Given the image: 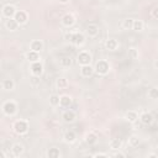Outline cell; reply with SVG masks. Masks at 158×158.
I'll use <instances>...</instances> for the list:
<instances>
[{
	"label": "cell",
	"mask_w": 158,
	"mask_h": 158,
	"mask_svg": "<svg viewBox=\"0 0 158 158\" xmlns=\"http://www.w3.org/2000/svg\"><path fill=\"white\" fill-rule=\"evenodd\" d=\"M86 33H88L90 37H95V36L99 33V27H98V25H95V23H89L88 27H86Z\"/></svg>",
	"instance_id": "5bb4252c"
},
{
	"label": "cell",
	"mask_w": 158,
	"mask_h": 158,
	"mask_svg": "<svg viewBox=\"0 0 158 158\" xmlns=\"http://www.w3.org/2000/svg\"><path fill=\"white\" fill-rule=\"evenodd\" d=\"M16 11H17V10L15 9L14 5L6 4V5L2 6V16H5L6 19H11V17H14L15 14H16Z\"/></svg>",
	"instance_id": "8992f818"
},
{
	"label": "cell",
	"mask_w": 158,
	"mask_h": 158,
	"mask_svg": "<svg viewBox=\"0 0 158 158\" xmlns=\"http://www.w3.org/2000/svg\"><path fill=\"white\" fill-rule=\"evenodd\" d=\"M105 47H106V49H109V51H115V49L118 47V42H117L115 38H109V40H106V42H105Z\"/></svg>",
	"instance_id": "9a60e30c"
},
{
	"label": "cell",
	"mask_w": 158,
	"mask_h": 158,
	"mask_svg": "<svg viewBox=\"0 0 158 158\" xmlns=\"http://www.w3.org/2000/svg\"><path fill=\"white\" fill-rule=\"evenodd\" d=\"M133 19H125L123 21H122V27L125 28V30H132V27H133Z\"/></svg>",
	"instance_id": "d4e9b609"
},
{
	"label": "cell",
	"mask_w": 158,
	"mask_h": 158,
	"mask_svg": "<svg viewBox=\"0 0 158 158\" xmlns=\"http://www.w3.org/2000/svg\"><path fill=\"white\" fill-rule=\"evenodd\" d=\"M14 19L19 22V25H22V23H26L27 22L28 16H27V12H25L22 10H17L16 14H15V16H14Z\"/></svg>",
	"instance_id": "52a82bcc"
},
{
	"label": "cell",
	"mask_w": 158,
	"mask_h": 158,
	"mask_svg": "<svg viewBox=\"0 0 158 158\" xmlns=\"http://www.w3.org/2000/svg\"><path fill=\"white\" fill-rule=\"evenodd\" d=\"M148 96L151 99H158V88H151L148 91Z\"/></svg>",
	"instance_id": "1f68e13d"
},
{
	"label": "cell",
	"mask_w": 158,
	"mask_h": 158,
	"mask_svg": "<svg viewBox=\"0 0 158 158\" xmlns=\"http://www.w3.org/2000/svg\"><path fill=\"white\" fill-rule=\"evenodd\" d=\"M14 131L17 135H25L28 131V122L25 120H19L14 123Z\"/></svg>",
	"instance_id": "3957f363"
},
{
	"label": "cell",
	"mask_w": 158,
	"mask_h": 158,
	"mask_svg": "<svg viewBox=\"0 0 158 158\" xmlns=\"http://www.w3.org/2000/svg\"><path fill=\"white\" fill-rule=\"evenodd\" d=\"M96 141H98V136L95 135V133H93V132H90V133H88L86 136H85V142L88 143V144H95L96 143Z\"/></svg>",
	"instance_id": "603a6c76"
},
{
	"label": "cell",
	"mask_w": 158,
	"mask_h": 158,
	"mask_svg": "<svg viewBox=\"0 0 158 158\" xmlns=\"http://www.w3.org/2000/svg\"><path fill=\"white\" fill-rule=\"evenodd\" d=\"M2 111H4V114L7 115V116L15 115V112L17 111V105H16V102L12 101V100L5 101L4 105H2Z\"/></svg>",
	"instance_id": "7a4b0ae2"
},
{
	"label": "cell",
	"mask_w": 158,
	"mask_h": 158,
	"mask_svg": "<svg viewBox=\"0 0 158 158\" xmlns=\"http://www.w3.org/2000/svg\"><path fill=\"white\" fill-rule=\"evenodd\" d=\"M112 157H121V158H123V157H126V154L125 153H121V152H115L112 154Z\"/></svg>",
	"instance_id": "e575fe53"
},
{
	"label": "cell",
	"mask_w": 158,
	"mask_h": 158,
	"mask_svg": "<svg viewBox=\"0 0 158 158\" xmlns=\"http://www.w3.org/2000/svg\"><path fill=\"white\" fill-rule=\"evenodd\" d=\"M65 38L69 40L75 46H81L84 43V41H85L84 35L80 33V32H70V33H67L65 35Z\"/></svg>",
	"instance_id": "6da1fadb"
},
{
	"label": "cell",
	"mask_w": 158,
	"mask_h": 158,
	"mask_svg": "<svg viewBox=\"0 0 158 158\" xmlns=\"http://www.w3.org/2000/svg\"><path fill=\"white\" fill-rule=\"evenodd\" d=\"M68 1H69V0H59V2H60V4H67Z\"/></svg>",
	"instance_id": "f35d334b"
},
{
	"label": "cell",
	"mask_w": 158,
	"mask_h": 158,
	"mask_svg": "<svg viewBox=\"0 0 158 158\" xmlns=\"http://www.w3.org/2000/svg\"><path fill=\"white\" fill-rule=\"evenodd\" d=\"M128 56L132 58V59H136L138 58V51L136 48H130L128 49Z\"/></svg>",
	"instance_id": "d6a6232c"
},
{
	"label": "cell",
	"mask_w": 158,
	"mask_h": 158,
	"mask_svg": "<svg viewBox=\"0 0 158 158\" xmlns=\"http://www.w3.org/2000/svg\"><path fill=\"white\" fill-rule=\"evenodd\" d=\"M152 16H153L154 19H157V20H158V6H157V7H154V9L152 10Z\"/></svg>",
	"instance_id": "836d02e7"
},
{
	"label": "cell",
	"mask_w": 158,
	"mask_h": 158,
	"mask_svg": "<svg viewBox=\"0 0 158 158\" xmlns=\"http://www.w3.org/2000/svg\"><path fill=\"white\" fill-rule=\"evenodd\" d=\"M42 72H43V65L40 63V60L31 64V73H32L33 75L40 77V75L42 74Z\"/></svg>",
	"instance_id": "ba28073f"
},
{
	"label": "cell",
	"mask_w": 158,
	"mask_h": 158,
	"mask_svg": "<svg viewBox=\"0 0 158 158\" xmlns=\"http://www.w3.org/2000/svg\"><path fill=\"white\" fill-rule=\"evenodd\" d=\"M74 22H75V17H74V15H72V14H65V15L62 17V23H63L65 27L73 26Z\"/></svg>",
	"instance_id": "9c48e42d"
},
{
	"label": "cell",
	"mask_w": 158,
	"mask_h": 158,
	"mask_svg": "<svg viewBox=\"0 0 158 158\" xmlns=\"http://www.w3.org/2000/svg\"><path fill=\"white\" fill-rule=\"evenodd\" d=\"M93 157H104V158H106L107 154L106 153H95V154H93Z\"/></svg>",
	"instance_id": "d590c367"
},
{
	"label": "cell",
	"mask_w": 158,
	"mask_h": 158,
	"mask_svg": "<svg viewBox=\"0 0 158 158\" xmlns=\"http://www.w3.org/2000/svg\"><path fill=\"white\" fill-rule=\"evenodd\" d=\"M77 60H78V63L80 64V65H86V64H90V62H91V56H90V53L89 52H80L79 54H78V57H77Z\"/></svg>",
	"instance_id": "5b68a950"
},
{
	"label": "cell",
	"mask_w": 158,
	"mask_h": 158,
	"mask_svg": "<svg viewBox=\"0 0 158 158\" xmlns=\"http://www.w3.org/2000/svg\"><path fill=\"white\" fill-rule=\"evenodd\" d=\"M59 101H60V96H58L56 94H53V95L49 96V104L52 106H58L59 105Z\"/></svg>",
	"instance_id": "83f0119b"
},
{
	"label": "cell",
	"mask_w": 158,
	"mask_h": 158,
	"mask_svg": "<svg viewBox=\"0 0 158 158\" xmlns=\"http://www.w3.org/2000/svg\"><path fill=\"white\" fill-rule=\"evenodd\" d=\"M143 27H144V23H143L141 20H135V21H133V27H132V30H135V31H142Z\"/></svg>",
	"instance_id": "f1b7e54d"
},
{
	"label": "cell",
	"mask_w": 158,
	"mask_h": 158,
	"mask_svg": "<svg viewBox=\"0 0 158 158\" xmlns=\"http://www.w3.org/2000/svg\"><path fill=\"white\" fill-rule=\"evenodd\" d=\"M94 70H95V69H94L90 64L81 65V68H80V74H81V77H84V78H89V77L93 75Z\"/></svg>",
	"instance_id": "30bf717a"
},
{
	"label": "cell",
	"mask_w": 158,
	"mask_h": 158,
	"mask_svg": "<svg viewBox=\"0 0 158 158\" xmlns=\"http://www.w3.org/2000/svg\"><path fill=\"white\" fill-rule=\"evenodd\" d=\"M32 83H33V84H37V83H38V77L33 75V78H32Z\"/></svg>",
	"instance_id": "8d00e7d4"
},
{
	"label": "cell",
	"mask_w": 158,
	"mask_h": 158,
	"mask_svg": "<svg viewBox=\"0 0 158 158\" xmlns=\"http://www.w3.org/2000/svg\"><path fill=\"white\" fill-rule=\"evenodd\" d=\"M95 72L98 73V74H100V75H106L107 73H109V70H110V65H109V63L106 62V60H99L96 64H95Z\"/></svg>",
	"instance_id": "277c9868"
},
{
	"label": "cell",
	"mask_w": 158,
	"mask_h": 158,
	"mask_svg": "<svg viewBox=\"0 0 158 158\" xmlns=\"http://www.w3.org/2000/svg\"><path fill=\"white\" fill-rule=\"evenodd\" d=\"M128 143H130L131 147H137V146L139 144V139H138V137H136V136H131L130 139H128Z\"/></svg>",
	"instance_id": "4dcf8cb0"
},
{
	"label": "cell",
	"mask_w": 158,
	"mask_h": 158,
	"mask_svg": "<svg viewBox=\"0 0 158 158\" xmlns=\"http://www.w3.org/2000/svg\"><path fill=\"white\" fill-rule=\"evenodd\" d=\"M26 58H27L28 62L35 63V62H38L40 60V54H38V52H35V51L31 49L30 52L26 53Z\"/></svg>",
	"instance_id": "e0dca14e"
},
{
	"label": "cell",
	"mask_w": 158,
	"mask_h": 158,
	"mask_svg": "<svg viewBox=\"0 0 158 158\" xmlns=\"http://www.w3.org/2000/svg\"><path fill=\"white\" fill-rule=\"evenodd\" d=\"M154 68H156V69H158V59L154 62Z\"/></svg>",
	"instance_id": "74e56055"
},
{
	"label": "cell",
	"mask_w": 158,
	"mask_h": 158,
	"mask_svg": "<svg viewBox=\"0 0 158 158\" xmlns=\"http://www.w3.org/2000/svg\"><path fill=\"white\" fill-rule=\"evenodd\" d=\"M5 27H6L9 31H15V30H17V27H19V22H17L14 17L7 19L6 22H5Z\"/></svg>",
	"instance_id": "7c38bea8"
},
{
	"label": "cell",
	"mask_w": 158,
	"mask_h": 158,
	"mask_svg": "<svg viewBox=\"0 0 158 158\" xmlns=\"http://www.w3.org/2000/svg\"><path fill=\"white\" fill-rule=\"evenodd\" d=\"M72 105V98L68 96V95H62L60 96V101H59V106L62 107H69Z\"/></svg>",
	"instance_id": "ac0fdd59"
},
{
	"label": "cell",
	"mask_w": 158,
	"mask_h": 158,
	"mask_svg": "<svg viewBox=\"0 0 158 158\" xmlns=\"http://www.w3.org/2000/svg\"><path fill=\"white\" fill-rule=\"evenodd\" d=\"M62 118L64 122H73L75 120V112L73 110H65L62 114Z\"/></svg>",
	"instance_id": "8fae6325"
},
{
	"label": "cell",
	"mask_w": 158,
	"mask_h": 158,
	"mask_svg": "<svg viewBox=\"0 0 158 158\" xmlns=\"http://www.w3.org/2000/svg\"><path fill=\"white\" fill-rule=\"evenodd\" d=\"M30 47H31L32 51H35V52H40V51L43 49V42H42L41 40H33V41L31 42Z\"/></svg>",
	"instance_id": "2e32d148"
},
{
	"label": "cell",
	"mask_w": 158,
	"mask_h": 158,
	"mask_svg": "<svg viewBox=\"0 0 158 158\" xmlns=\"http://www.w3.org/2000/svg\"><path fill=\"white\" fill-rule=\"evenodd\" d=\"M75 139H77L75 132H73V131H67V132L64 133V141H65L67 143H73V142H75Z\"/></svg>",
	"instance_id": "44dd1931"
},
{
	"label": "cell",
	"mask_w": 158,
	"mask_h": 158,
	"mask_svg": "<svg viewBox=\"0 0 158 158\" xmlns=\"http://www.w3.org/2000/svg\"><path fill=\"white\" fill-rule=\"evenodd\" d=\"M15 86V83L12 79H4L2 80V89L4 90H12Z\"/></svg>",
	"instance_id": "7402d4cb"
},
{
	"label": "cell",
	"mask_w": 158,
	"mask_h": 158,
	"mask_svg": "<svg viewBox=\"0 0 158 158\" xmlns=\"http://www.w3.org/2000/svg\"><path fill=\"white\" fill-rule=\"evenodd\" d=\"M11 151H12V154H14L15 157H20V156L23 153V146H22L21 143H15V144L12 146Z\"/></svg>",
	"instance_id": "d6986e66"
},
{
	"label": "cell",
	"mask_w": 158,
	"mask_h": 158,
	"mask_svg": "<svg viewBox=\"0 0 158 158\" xmlns=\"http://www.w3.org/2000/svg\"><path fill=\"white\" fill-rule=\"evenodd\" d=\"M47 157L48 158H58V157H60V151L58 148H49L47 151Z\"/></svg>",
	"instance_id": "cb8c5ba5"
},
{
	"label": "cell",
	"mask_w": 158,
	"mask_h": 158,
	"mask_svg": "<svg viewBox=\"0 0 158 158\" xmlns=\"http://www.w3.org/2000/svg\"><path fill=\"white\" fill-rule=\"evenodd\" d=\"M56 85H57L58 89H65L68 86V81H67L65 78H59V79H57Z\"/></svg>",
	"instance_id": "484cf974"
},
{
	"label": "cell",
	"mask_w": 158,
	"mask_h": 158,
	"mask_svg": "<svg viewBox=\"0 0 158 158\" xmlns=\"http://www.w3.org/2000/svg\"><path fill=\"white\" fill-rule=\"evenodd\" d=\"M121 144H122V142H121L118 138H112V139L110 141V148H112V149H118V148H121Z\"/></svg>",
	"instance_id": "4316f807"
},
{
	"label": "cell",
	"mask_w": 158,
	"mask_h": 158,
	"mask_svg": "<svg viewBox=\"0 0 158 158\" xmlns=\"http://www.w3.org/2000/svg\"><path fill=\"white\" fill-rule=\"evenodd\" d=\"M139 120L143 125H151L153 122V115L151 112H143L141 116H139Z\"/></svg>",
	"instance_id": "4fadbf2b"
},
{
	"label": "cell",
	"mask_w": 158,
	"mask_h": 158,
	"mask_svg": "<svg viewBox=\"0 0 158 158\" xmlns=\"http://www.w3.org/2000/svg\"><path fill=\"white\" fill-rule=\"evenodd\" d=\"M125 118H126L128 122H132V123H133V122H136V121H137L138 115H137V112H136V111L131 110V111H127V112H126Z\"/></svg>",
	"instance_id": "ffe728a7"
},
{
	"label": "cell",
	"mask_w": 158,
	"mask_h": 158,
	"mask_svg": "<svg viewBox=\"0 0 158 158\" xmlns=\"http://www.w3.org/2000/svg\"><path fill=\"white\" fill-rule=\"evenodd\" d=\"M59 63H60V65L62 67H70V64H72V59H70V57H62L60 58V60H59Z\"/></svg>",
	"instance_id": "f546056e"
}]
</instances>
